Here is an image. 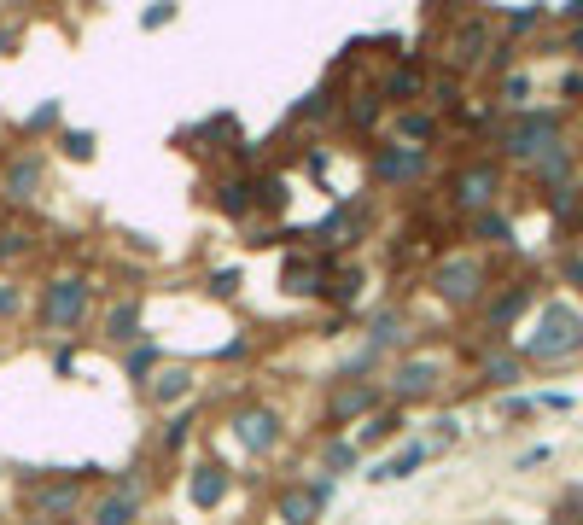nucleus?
Listing matches in <instances>:
<instances>
[{"label": "nucleus", "mask_w": 583, "mask_h": 525, "mask_svg": "<svg viewBox=\"0 0 583 525\" xmlns=\"http://www.w3.org/2000/svg\"><path fill=\"white\" fill-rule=\"evenodd\" d=\"M490 193H496V175L490 170H467L461 175V205H484Z\"/></svg>", "instance_id": "bb28decb"}, {"label": "nucleus", "mask_w": 583, "mask_h": 525, "mask_svg": "<svg viewBox=\"0 0 583 525\" xmlns=\"http://www.w3.org/2000/svg\"><path fill=\"white\" fill-rule=\"evenodd\" d=\"M0 158H6V146H0Z\"/></svg>", "instance_id": "72a5a7b5"}, {"label": "nucleus", "mask_w": 583, "mask_h": 525, "mask_svg": "<svg viewBox=\"0 0 583 525\" xmlns=\"http://www.w3.org/2000/svg\"><path fill=\"white\" fill-rule=\"evenodd\" d=\"M240 286H245V269H216L210 275V292L216 298H240Z\"/></svg>", "instance_id": "cd10ccee"}, {"label": "nucleus", "mask_w": 583, "mask_h": 525, "mask_svg": "<svg viewBox=\"0 0 583 525\" xmlns=\"http://www.w3.org/2000/svg\"><path fill=\"white\" fill-rule=\"evenodd\" d=\"M327 257H315V251H286L280 257V286L292 292V298H321L327 292Z\"/></svg>", "instance_id": "9b49d317"}, {"label": "nucleus", "mask_w": 583, "mask_h": 525, "mask_svg": "<svg viewBox=\"0 0 583 525\" xmlns=\"http://www.w3.org/2000/svg\"><path fill=\"white\" fill-rule=\"evenodd\" d=\"M12 47H18V30H12V24H0V59H6Z\"/></svg>", "instance_id": "473e14b6"}, {"label": "nucleus", "mask_w": 583, "mask_h": 525, "mask_svg": "<svg viewBox=\"0 0 583 525\" xmlns=\"http://www.w3.org/2000/svg\"><path fill=\"white\" fill-rule=\"evenodd\" d=\"M35 257V234L24 222H0V275H18V263Z\"/></svg>", "instance_id": "6ab92c4d"}, {"label": "nucleus", "mask_w": 583, "mask_h": 525, "mask_svg": "<svg viewBox=\"0 0 583 525\" xmlns=\"http://www.w3.org/2000/svg\"><path fill=\"white\" fill-rule=\"evenodd\" d=\"M379 397H385L379 380H339L327 391V426H350V420L379 415Z\"/></svg>", "instance_id": "1a4fd4ad"}, {"label": "nucleus", "mask_w": 583, "mask_h": 525, "mask_svg": "<svg viewBox=\"0 0 583 525\" xmlns=\"http://www.w3.org/2000/svg\"><path fill=\"white\" fill-rule=\"evenodd\" d=\"M193 391H199V368H193V362H164L152 380L140 385V397H146L152 409H170V415L193 403Z\"/></svg>", "instance_id": "6e6552de"}, {"label": "nucleus", "mask_w": 583, "mask_h": 525, "mask_svg": "<svg viewBox=\"0 0 583 525\" xmlns=\"http://www.w3.org/2000/svg\"><path fill=\"white\" fill-rule=\"evenodd\" d=\"M356 444H350V438H327V444H321V467H327V479H333V473H350V467H356Z\"/></svg>", "instance_id": "a878e982"}, {"label": "nucleus", "mask_w": 583, "mask_h": 525, "mask_svg": "<svg viewBox=\"0 0 583 525\" xmlns=\"http://www.w3.org/2000/svg\"><path fill=\"white\" fill-rule=\"evenodd\" d=\"M426 455H432V444H403V450L391 455V461H374V467H368V479H374V485H391V479H409V473L420 467V461H426Z\"/></svg>", "instance_id": "412c9836"}, {"label": "nucleus", "mask_w": 583, "mask_h": 525, "mask_svg": "<svg viewBox=\"0 0 583 525\" xmlns=\"http://www.w3.org/2000/svg\"><path fill=\"white\" fill-rule=\"evenodd\" d=\"M275 514H280V525H315L327 508L315 502V490L309 485H298V479H286V485L275 490Z\"/></svg>", "instance_id": "2eb2a0df"}, {"label": "nucleus", "mask_w": 583, "mask_h": 525, "mask_svg": "<svg viewBox=\"0 0 583 525\" xmlns=\"http://www.w3.org/2000/svg\"><path fill=\"white\" fill-rule=\"evenodd\" d=\"M397 432H403V415H397V409H379V415H368L362 426H356L350 444H356V450H374V444H391Z\"/></svg>", "instance_id": "4be33fe9"}, {"label": "nucleus", "mask_w": 583, "mask_h": 525, "mask_svg": "<svg viewBox=\"0 0 583 525\" xmlns=\"http://www.w3.org/2000/svg\"><path fill=\"white\" fill-rule=\"evenodd\" d=\"M333 111H339V94H333V88H315V94H304V100L286 111V123L298 129V123H321V117H333Z\"/></svg>", "instance_id": "b1692460"}, {"label": "nucleus", "mask_w": 583, "mask_h": 525, "mask_svg": "<svg viewBox=\"0 0 583 525\" xmlns=\"http://www.w3.org/2000/svg\"><path fill=\"white\" fill-rule=\"evenodd\" d=\"M175 12H181L175 0H158V6H146V12H140V30H164V24H175Z\"/></svg>", "instance_id": "c85d7f7f"}, {"label": "nucleus", "mask_w": 583, "mask_h": 525, "mask_svg": "<svg viewBox=\"0 0 583 525\" xmlns=\"http://www.w3.org/2000/svg\"><path fill=\"white\" fill-rule=\"evenodd\" d=\"M158 368H164V345H158V339H135V345L123 350V380L146 385Z\"/></svg>", "instance_id": "aec40b11"}, {"label": "nucleus", "mask_w": 583, "mask_h": 525, "mask_svg": "<svg viewBox=\"0 0 583 525\" xmlns=\"http://www.w3.org/2000/svg\"><path fill=\"white\" fill-rule=\"evenodd\" d=\"M397 129H403V135H432V117H420V111H403V117H397Z\"/></svg>", "instance_id": "2f4dec72"}, {"label": "nucleus", "mask_w": 583, "mask_h": 525, "mask_svg": "<svg viewBox=\"0 0 583 525\" xmlns=\"http://www.w3.org/2000/svg\"><path fill=\"white\" fill-rule=\"evenodd\" d=\"M210 205L216 216H228V222H251L257 216V170H222L210 181Z\"/></svg>", "instance_id": "0eeeda50"}, {"label": "nucleus", "mask_w": 583, "mask_h": 525, "mask_svg": "<svg viewBox=\"0 0 583 525\" xmlns=\"http://www.w3.org/2000/svg\"><path fill=\"white\" fill-rule=\"evenodd\" d=\"M47 175H53V152L47 146H6V158H0V210H35L41 205V193H47Z\"/></svg>", "instance_id": "20e7f679"}, {"label": "nucleus", "mask_w": 583, "mask_h": 525, "mask_svg": "<svg viewBox=\"0 0 583 525\" xmlns=\"http://www.w3.org/2000/svg\"><path fill=\"white\" fill-rule=\"evenodd\" d=\"M100 280L88 269H53V275L35 286V310L30 321L47 333V339H70L82 327H94V310H100Z\"/></svg>", "instance_id": "f257e3e1"}, {"label": "nucleus", "mask_w": 583, "mask_h": 525, "mask_svg": "<svg viewBox=\"0 0 583 525\" xmlns=\"http://www.w3.org/2000/svg\"><path fill=\"white\" fill-rule=\"evenodd\" d=\"M47 129H53V135L65 129V105H59V100H41V105H35L30 117H24V129H18V135H24V146H41V135H47Z\"/></svg>", "instance_id": "5701e85b"}, {"label": "nucleus", "mask_w": 583, "mask_h": 525, "mask_svg": "<svg viewBox=\"0 0 583 525\" xmlns=\"http://www.w3.org/2000/svg\"><path fill=\"white\" fill-rule=\"evenodd\" d=\"M88 485H94V467H76V473H30L18 508H24L30 525H70V520H82V508H88Z\"/></svg>", "instance_id": "f03ea898"}, {"label": "nucleus", "mask_w": 583, "mask_h": 525, "mask_svg": "<svg viewBox=\"0 0 583 525\" xmlns=\"http://www.w3.org/2000/svg\"><path fill=\"white\" fill-rule=\"evenodd\" d=\"M228 432H234V444H240L245 455L269 461V455L286 444V415H280L275 403H240V409L228 415Z\"/></svg>", "instance_id": "39448f33"}, {"label": "nucleus", "mask_w": 583, "mask_h": 525, "mask_svg": "<svg viewBox=\"0 0 583 525\" xmlns=\"http://www.w3.org/2000/svg\"><path fill=\"white\" fill-rule=\"evenodd\" d=\"M53 374H59V380L76 374V345H70V339H53Z\"/></svg>", "instance_id": "7c9ffc66"}, {"label": "nucleus", "mask_w": 583, "mask_h": 525, "mask_svg": "<svg viewBox=\"0 0 583 525\" xmlns=\"http://www.w3.org/2000/svg\"><path fill=\"white\" fill-rule=\"evenodd\" d=\"M199 438V409L187 403V409H175L170 420H164V432H158V455L164 461H175V455H187V444Z\"/></svg>", "instance_id": "f3484780"}, {"label": "nucleus", "mask_w": 583, "mask_h": 525, "mask_svg": "<svg viewBox=\"0 0 583 525\" xmlns=\"http://www.w3.org/2000/svg\"><path fill=\"white\" fill-rule=\"evenodd\" d=\"M479 263H467V257H449L444 269H438V292H444L449 304H467V298H479Z\"/></svg>", "instance_id": "dca6fc26"}, {"label": "nucleus", "mask_w": 583, "mask_h": 525, "mask_svg": "<svg viewBox=\"0 0 583 525\" xmlns=\"http://www.w3.org/2000/svg\"><path fill=\"white\" fill-rule=\"evenodd\" d=\"M53 146H59V158H70V164H94L100 135H94V129H59V135H53Z\"/></svg>", "instance_id": "393cba45"}, {"label": "nucleus", "mask_w": 583, "mask_h": 525, "mask_svg": "<svg viewBox=\"0 0 583 525\" xmlns=\"http://www.w3.org/2000/svg\"><path fill=\"white\" fill-rule=\"evenodd\" d=\"M181 490H187V502H193L199 514H216V508L228 502V490H234V473H228L222 461H193Z\"/></svg>", "instance_id": "9d476101"}, {"label": "nucleus", "mask_w": 583, "mask_h": 525, "mask_svg": "<svg viewBox=\"0 0 583 525\" xmlns=\"http://www.w3.org/2000/svg\"><path fill=\"white\" fill-rule=\"evenodd\" d=\"M94 327H100L105 345L129 350L135 339H146V298H140V292H117V298H100V310H94Z\"/></svg>", "instance_id": "423d86ee"}, {"label": "nucleus", "mask_w": 583, "mask_h": 525, "mask_svg": "<svg viewBox=\"0 0 583 525\" xmlns=\"http://www.w3.org/2000/svg\"><path fill=\"white\" fill-rule=\"evenodd\" d=\"M146 502H152V479H140V467H123V473L100 479V490H88L82 525H140Z\"/></svg>", "instance_id": "7ed1b4c3"}, {"label": "nucleus", "mask_w": 583, "mask_h": 525, "mask_svg": "<svg viewBox=\"0 0 583 525\" xmlns=\"http://www.w3.org/2000/svg\"><path fill=\"white\" fill-rule=\"evenodd\" d=\"M432 391H438V362H432V356L397 362L391 380H385V397H397V403H420V397H432Z\"/></svg>", "instance_id": "f8f14e48"}, {"label": "nucleus", "mask_w": 583, "mask_h": 525, "mask_svg": "<svg viewBox=\"0 0 583 525\" xmlns=\"http://www.w3.org/2000/svg\"><path fill=\"white\" fill-rule=\"evenodd\" d=\"M578 345H583V321L554 304V310L543 315V333L531 339V356H566V350H578Z\"/></svg>", "instance_id": "ddd939ff"}, {"label": "nucleus", "mask_w": 583, "mask_h": 525, "mask_svg": "<svg viewBox=\"0 0 583 525\" xmlns=\"http://www.w3.org/2000/svg\"><path fill=\"white\" fill-rule=\"evenodd\" d=\"M35 310V286L24 275H0V327H12V321H30Z\"/></svg>", "instance_id": "a211bd4d"}, {"label": "nucleus", "mask_w": 583, "mask_h": 525, "mask_svg": "<svg viewBox=\"0 0 583 525\" xmlns=\"http://www.w3.org/2000/svg\"><path fill=\"white\" fill-rule=\"evenodd\" d=\"M374 175L385 187H403L414 175H426V152H420V146H403V140H385L374 152Z\"/></svg>", "instance_id": "4468645a"}, {"label": "nucleus", "mask_w": 583, "mask_h": 525, "mask_svg": "<svg viewBox=\"0 0 583 525\" xmlns=\"http://www.w3.org/2000/svg\"><path fill=\"white\" fill-rule=\"evenodd\" d=\"M414 88H420V76H414V70H397V76H385L379 100H403V94H414Z\"/></svg>", "instance_id": "c756f323"}]
</instances>
